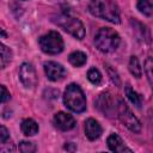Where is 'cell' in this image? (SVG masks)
Wrapping results in <instances>:
<instances>
[{
  "mask_svg": "<svg viewBox=\"0 0 153 153\" xmlns=\"http://www.w3.org/2000/svg\"><path fill=\"white\" fill-rule=\"evenodd\" d=\"M88 11L92 16L114 24H120L121 22L120 8L112 0H91L88 4Z\"/></svg>",
  "mask_w": 153,
  "mask_h": 153,
  "instance_id": "cell-1",
  "label": "cell"
},
{
  "mask_svg": "<svg viewBox=\"0 0 153 153\" xmlns=\"http://www.w3.org/2000/svg\"><path fill=\"white\" fill-rule=\"evenodd\" d=\"M121 43L120 35L111 27H102L94 36V44L102 53L115 51Z\"/></svg>",
  "mask_w": 153,
  "mask_h": 153,
  "instance_id": "cell-2",
  "label": "cell"
},
{
  "mask_svg": "<svg viewBox=\"0 0 153 153\" xmlns=\"http://www.w3.org/2000/svg\"><path fill=\"white\" fill-rule=\"evenodd\" d=\"M65 105L73 112H82L86 110V97L76 84H69L63 93Z\"/></svg>",
  "mask_w": 153,
  "mask_h": 153,
  "instance_id": "cell-3",
  "label": "cell"
},
{
  "mask_svg": "<svg viewBox=\"0 0 153 153\" xmlns=\"http://www.w3.org/2000/svg\"><path fill=\"white\" fill-rule=\"evenodd\" d=\"M54 23L62 27L69 35L74 36L76 39H82L85 37L84 24L78 18H74L69 14H60L54 19Z\"/></svg>",
  "mask_w": 153,
  "mask_h": 153,
  "instance_id": "cell-4",
  "label": "cell"
},
{
  "mask_svg": "<svg viewBox=\"0 0 153 153\" xmlns=\"http://www.w3.org/2000/svg\"><path fill=\"white\" fill-rule=\"evenodd\" d=\"M38 45L43 53L49 54V55L60 54L65 47L63 39L57 31H49L48 33L39 37Z\"/></svg>",
  "mask_w": 153,
  "mask_h": 153,
  "instance_id": "cell-5",
  "label": "cell"
},
{
  "mask_svg": "<svg viewBox=\"0 0 153 153\" xmlns=\"http://www.w3.org/2000/svg\"><path fill=\"white\" fill-rule=\"evenodd\" d=\"M117 117L130 131L140 133L141 130L140 121L136 118V116L131 112V110L128 108V105L122 99H118L117 102Z\"/></svg>",
  "mask_w": 153,
  "mask_h": 153,
  "instance_id": "cell-6",
  "label": "cell"
},
{
  "mask_svg": "<svg viewBox=\"0 0 153 153\" xmlns=\"http://www.w3.org/2000/svg\"><path fill=\"white\" fill-rule=\"evenodd\" d=\"M117 102H118V99H117ZM117 102L115 100V98L112 97L111 93L103 92L94 100V106L104 116L112 117V116H117Z\"/></svg>",
  "mask_w": 153,
  "mask_h": 153,
  "instance_id": "cell-7",
  "label": "cell"
},
{
  "mask_svg": "<svg viewBox=\"0 0 153 153\" xmlns=\"http://www.w3.org/2000/svg\"><path fill=\"white\" fill-rule=\"evenodd\" d=\"M19 79L26 88L36 87V85L38 82V79H37L36 71H35V68L31 63L24 62L20 66V68H19Z\"/></svg>",
  "mask_w": 153,
  "mask_h": 153,
  "instance_id": "cell-8",
  "label": "cell"
},
{
  "mask_svg": "<svg viewBox=\"0 0 153 153\" xmlns=\"http://www.w3.org/2000/svg\"><path fill=\"white\" fill-rule=\"evenodd\" d=\"M44 72H45V75L49 80L51 81H57V80H61L65 74H66V71H65V67L55 61H48L44 63Z\"/></svg>",
  "mask_w": 153,
  "mask_h": 153,
  "instance_id": "cell-9",
  "label": "cell"
},
{
  "mask_svg": "<svg viewBox=\"0 0 153 153\" xmlns=\"http://www.w3.org/2000/svg\"><path fill=\"white\" fill-rule=\"evenodd\" d=\"M54 124L60 130L66 131V130H71L75 127V120L72 115L60 111V112L55 114V116H54Z\"/></svg>",
  "mask_w": 153,
  "mask_h": 153,
  "instance_id": "cell-10",
  "label": "cell"
},
{
  "mask_svg": "<svg viewBox=\"0 0 153 153\" xmlns=\"http://www.w3.org/2000/svg\"><path fill=\"white\" fill-rule=\"evenodd\" d=\"M102 133L103 129L98 121H96L94 118H88L85 121V134L88 140H97L102 135Z\"/></svg>",
  "mask_w": 153,
  "mask_h": 153,
  "instance_id": "cell-11",
  "label": "cell"
},
{
  "mask_svg": "<svg viewBox=\"0 0 153 153\" xmlns=\"http://www.w3.org/2000/svg\"><path fill=\"white\" fill-rule=\"evenodd\" d=\"M106 143H108L109 149L112 151V152H118V153H122V152H133L131 148H129L124 143V141L121 139V136H118L117 134L109 135V137L106 140Z\"/></svg>",
  "mask_w": 153,
  "mask_h": 153,
  "instance_id": "cell-12",
  "label": "cell"
},
{
  "mask_svg": "<svg viewBox=\"0 0 153 153\" xmlns=\"http://www.w3.org/2000/svg\"><path fill=\"white\" fill-rule=\"evenodd\" d=\"M130 24L133 26V31H134L135 36L137 37V39H140L142 42H149L151 41L149 31H148V29L143 24H141L137 20H131Z\"/></svg>",
  "mask_w": 153,
  "mask_h": 153,
  "instance_id": "cell-13",
  "label": "cell"
},
{
  "mask_svg": "<svg viewBox=\"0 0 153 153\" xmlns=\"http://www.w3.org/2000/svg\"><path fill=\"white\" fill-rule=\"evenodd\" d=\"M20 129H22V131H23L24 135H26V136H33V135H36L38 133V124L32 118H26V120H24L22 122Z\"/></svg>",
  "mask_w": 153,
  "mask_h": 153,
  "instance_id": "cell-14",
  "label": "cell"
},
{
  "mask_svg": "<svg viewBox=\"0 0 153 153\" xmlns=\"http://www.w3.org/2000/svg\"><path fill=\"white\" fill-rule=\"evenodd\" d=\"M68 60L69 62L74 66V67H81L86 63L87 61V56L85 53L82 51H73L72 54H69L68 56Z\"/></svg>",
  "mask_w": 153,
  "mask_h": 153,
  "instance_id": "cell-15",
  "label": "cell"
},
{
  "mask_svg": "<svg viewBox=\"0 0 153 153\" xmlns=\"http://www.w3.org/2000/svg\"><path fill=\"white\" fill-rule=\"evenodd\" d=\"M124 92H126V96H127V98L131 102V104H134L136 108H141V105H142V99H141V96L137 93V92H135L131 87H130V85H127L126 86V88H124Z\"/></svg>",
  "mask_w": 153,
  "mask_h": 153,
  "instance_id": "cell-16",
  "label": "cell"
},
{
  "mask_svg": "<svg viewBox=\"0 0 153 153\" xmlns=\"http://www.w3.org/2000/svg\"><path fill=\"white\" fill-rule=\"evenodd\" d=\"M137 10L145 16H153V0H137Z\"/></svg>",
  "mask_w": 153,
  "mask_h": 153,
  "instance_id": "cell-17",
  "label": "cell"
},
{
  "mask_svg": "<svg viewBox=\"0 0 153 153\" xmlns=\"http://www.w3.org/2000/svg\"><path fill=\"white\" fill-rule=\"evenodd\" d=\"M128 67H129L130 73H131L135 78H137V79L141 78V75H142V68H141L140 62H139V60H137L136 56H131V57H130Z\"/></svg>",
  "mask_w": 153,
  "mask_h": 153,
  "instance_id": "cell-18",
  "label": "cell"
},
{
  "mask_svg": "<svg viewBox=\"0 0 153 153\" xmlns=\"http://www.w3.org/2000/svg\"><path fill=\"white\" fill-rule=\"evenodd\" d=\"M0 51H1V68H6L7 65L11 62L12 60V51L8 47H6L5 44H0Z\"/></svg>",
  "mask_w": 153,
  "mask_h": 153,
  "instance_id": "cell-19",
  "label": "cell"
},
{
  "mask_svg": "<svg viewBox=\"0 0 153 153\" xmlns=\"http://www.w3.org/2000/svg\"><path fill=\"white\" fill-rule=\"evenodd\" d=\"M145 73H146V76H147V80L149 82V86H151V90L153 92V57L152 56H148L146 60H145Z\"/></svg>",
  "mask_w": 153,
  "mask_h": 153,
  "instance_id": "cell-20",
  "label": "cell"
},
{
  "mask_svg": "<svg viewBox=\"0 0 153 153\" xmlns=\"http://www.w3.org/2000/svg\"><path fill=\"white\" fill-rule=\"evenodd\" d=\"M87 79L93 84V85H99L100 81H102V74L96 68V67H92L88 69L87 72Z\"/></svg>",
  "mask_w": 153,
  "mask_h": 153,
  "instance_id": "cell-21",
  "label": "cell"
},
{
  "mask_svg": "<svg viewBox=\"0 0 153 153\" xmlns=\"http://www.w3.org/2000/svg\"><path fill=\"white\" fill-rule=\"evenodd\" d=\"M19 151L22 153H33L36 151V145L30 141H22L19 143Z\"/></svg>",
  "mask_w": 153,
  "mask_h": 153,
  "instance_id": "cell-22",
  "label": "cell"
},
{
  "mask_svg": "<svg viewBox=\"0 0 153 153\" xmlns=\"http://www.w3.org/2000/svg\"><path fill=\"white\" fill-rule=\"evenodd\" d=\"M106 69H108V73H109L110 78H111L112 82L116 84V85H120V78H118V74L116 73V71L112 69L111 66H109V65H106Z\"/></svg>",
  "mask_w": 153,
  "mask_h": 153,
  "instance_id": "cell-23",
  "label": "cell"
},
{
  "mask_svg": "<svg viewBox=\"0 0 153 153\" xmlns=\"http://www.w3.org/2000/svg\"><path fill=\"white\" fill-rule=\"evenodd\" d=\"M8 139H10V133H8V130H7L4 126H1V127H0V142H1V143H5Z\"/></svg>",
  "mask_w": 153,
  "mask_h": 153,
  "instance_id": "cell-24",
  "label": "cell"
},
{
  "mask_svg": "<svg viewBox=\"0 0 153 153\" xmlns=\"http://www.w3.org/2000/svg\"><path fill=\"white\" fill-rule=\"evenodd\" d=\"M10 92L7 91V88L4 86V85H1V103L4 104V103H6L8 99H10Z\"/></svg>",
  "mask_w": 153,
  "mask_h": 153,
  "instance_id": "cell-25",
  "label": "cell"
},
{
  "mask_svg": "<svg viewBox=\"0 0 153 153\" xmlns=\"http://www.w3.org/2000/svg\"><path fill=\"white\" fill-rule=\"evenodd\" d=\"M65 149L73 152V151H75V149H76V146H75L73 142H68V143H66V145H65Z\"/></svg>",
  "mask_w": 153,
  "mask_h": 153,
  "instance_id": "cell-26",
  "label": "cell"
}]
</instances>
